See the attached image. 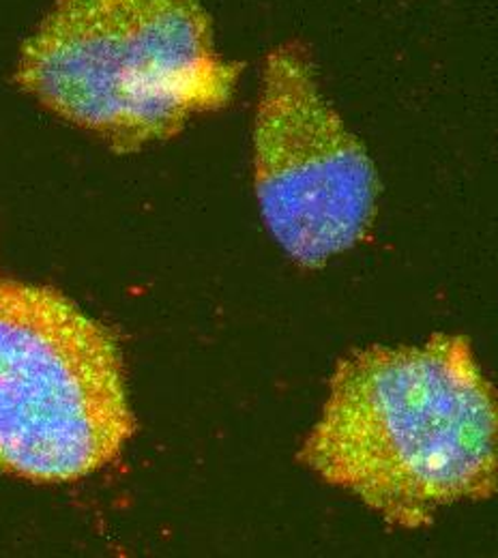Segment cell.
Returning a JSON list of instances; mask_svg holds the SVG:
<instances>
[{
	"mask_svg": "<svg viewBox=\"0 0 498 558\" xmlns=\"http://www.w3.org/2000/svg\"><path fill=\"white\" fill-rule=\"evenodd\" d=\"M299 460L400 529L498 492V385L471 340L436 333L420 347L344 356Z\"/></svg>",
	"mask_w": 498,
	"mask_h": 558,
	"instance_id": "cell-1",
	"label": "cell"
},
{
	"mask_svg": "<svg viewBox=\"0 0 498 558\" xmlns=\"http://www.w3.org/2000/svg\"><path fill=\"white\" fill-rule=\"evenodd\" d=\"M254 185L267 228L307 269L355 247L376 215V168L325 99L309 50L267 54L254 121Z\"/></svg>",
	"mask_w": 498,
	"mask_h": 558,
	"instance_id": "cell-4",
	"label": "cell"
},
{
	"mask_svg": "<svg viewBox=\"0 0 498 558\" xmlns=\"http://www.w3.org/2000/svg\"><path fill=\"white\" fill-rule=\"evenodd\" d=\"M134 432L114 336L63 292L0 274V473L77 482Z\"/></svg>",
	"mask_w": 498,
	"mask_h": 558,
	"instance_id": "cell-3",
	"label": "cell"
},
{
	"mask_svg": "<svg viewBox=\"0 0 498 558\" xmlns=\"http://www.w3.org/2000/svg\"><path fill=\"white\" fill-rule=\"evenodd\" d=\"M239 75L201 0H54L15 65L24 93L119 155L228 106Z\"/></svg>",
	"mask_w": 498,
	"mask_h": 558,
	"instance_id": "cell-2",
	"label": "cell"
}]
</instances>
